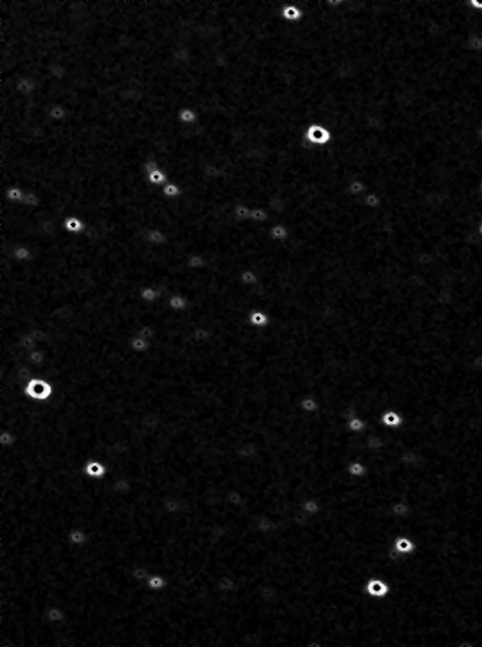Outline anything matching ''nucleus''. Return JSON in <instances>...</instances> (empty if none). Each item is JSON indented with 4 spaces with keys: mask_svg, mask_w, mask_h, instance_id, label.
I'll use <instances>...</instances> for the list:
<instances>
[{
    "mask_svg": "<svg viewBox=\"0 0 482 647\" xmlns=\"http://www.w3.org/2000/svg\"><path fill=\"white\" fill-rule=\"evenodd\" d=\"M302 137L312 147H328L332 142V131L321 122H311Z\"/></svg>",
    "mask_w": 482,
    "mask_h": 647,
    "instance_id": "f257e3e1",
    "label": "nucleus"
},
{
    "mask_svg": "<svg viewBox=\"0 0 482 647\" xmlns=\"http://www.w3.org/2000/svg\"><path fill=\"white\" fill-rule=\"evenodd\" d=\"M281 18L285 22L297 23L304 19V10L301 9V6H298L295 0H288L281 9Z\"/></svg>",
    "mask_w": 482,
    "mask_h": 647,
    "instance_id": "f03ea898",
    "label": "nucleus"
},
{
    "mask_svg": "<svg viewBox=\"0 0 482 647\" xmlns=\"http://www.w3.org/2000/svg\"><path fill=\"white\" fill-rule=\"evenodd\" d=\"M13 87H15V91L23 97H32L33 94L38 92V82L35 78L28 77V75L18 78L15 81Z\"/></svg>",
    "mask_w": 482,
    "mask_h": 647,
    "instance_id": "7ed1b4c3",
    "label": "nucleus"
},
{
    "mask_svg": "<svg viewBox=\"0 0 482 647\" xmlns=\"http://www.w3.org/2000/svg\"><path fill=\"white\" fill-rule=\"evenodd\" d=\"M62 228L65 232H68L71 235H82L87 230V223L85 220H82L75 214L66 216L63 222H62Z\"/></svg>",
    "mask_w": 482,
    "mask_h": 647,
    "instance_id": "20e7f679",
    "label": "nucleus"
},
{
    "mask_svg": "<svg viewBox=\"0 0 482 647\" xmlns=\"http://www.w3.org/2000/svg\"><path fill=\"white\" fill-rule=\"evenodd\" d=\"M144 239L147 240L150 245H153V246H164L169 242V238H167L166 232H163L159 228H151V229L147 230L146 235H144Z\"/></svg>",
    "mask_w": 482,
    "mask_h": 647,
    "instance_id": "39448f33",
    "label": "nucleus"
},
{
    "mask_svg": "<svg viewBox=\"0 0 482 647\" xmlns=\"http://www.w3.org/2000/svg\"><path fill=\"white\" fill-rule=\"evenodd\" d=\"M2 255H10L12 258L18 262H29L32 259V250L29 246L26 245H18L15 248H12L10 252H0Z\"/></svg>",
    "mask_w": 482,
    "mask_h": 647,
    "instance_id": "423d86ee",
    "label": "nucleus"
},
{
    "mask_svg": "<svg viewBox=\"0 0 482 647\" xmlns=\"http://www.w3.org/2000/svg\"><path fill=\"white\" fill-rule=\"evenodd\" d=\"M177 120L183 125L190 127V125H194L199 121V114L196 112V110H193L191 107H184V108H180L179 112H177Z\"/></svg>",
    "mask_w": 482,
    "mask_h": 647,
    "instance_id": "0eeeda50",
    "label": "nucleus"
},
{
    "mask_svg": "<svg viewBox=\"0 0 482 647\" xmlns=\"http://www.w3.org/2000/svg\"><path fill=\"white\" fill-rule=\"evenodd\" d=\"M25 190L19 187V186H12V187H8V189H5L2 191V197L5 200H8L10 203H16V204H20L22 201H23V197H25Z\"/></svg>",
    "mask_w": 482,
    "mask_h": 647,
    "instance_id": "6e6552de",
    "label": "nucleus"
},
{
    "mask_svg": "<svg viewBox=\"0 0 482 647\" xmlns=\"http://www.w3.org/2000/svg\"><path fill=\"white\" fill-rule=\"evenodd\" d=\"M46 115H48L49 120L55 121V122H62V121L66 120V117H68V110L62 104H53V105H50L49 108L46 110Z\"/></svg>",
    "mask_w": 482,
    "mask_h": 647,
    "instance_id": "1a4fd4ad",
    "label": "nucleus"
},
{
    "mask_svg": "<svg viewBox=\"0 0 482 647\" xmlns=\"http://www.w3.org/2000/svg\"><path fill=\"white\" fill-rule=\"evenodd\" d=\"M167 307L174 312H183L189 307V301L181 294H173L170 298L167 299Z\"/></svg>",
    "mask_w": 482,
    "mask_h": 647,
    "instance_id": "9d476101",
    "label": "nucleus"
},
{
    "mask_svg": "<svg viewBox=\"0 0 482 647\" xmlns=\"http://www.w3.org/2000/svg\"><path fill=\"white\" fill-rule=\"evenodd\" d=\"M269 238L273 242H285L290 238V230L284 223H275L269 228Z\"/></svg>",
    "mask_w": 482,
    "mask_h": 647,
    "instance_id": "9b49d317",
    "label": "nucleus"
},
{
    "mask_svg": "<svg viewBox=\"0 0 482 647\" xmlns=\"http://www.w3.org/2000/svg\"><path fill=\"white\" fill-rule=\"evenodd\" d=\"M139 297L141 301L149 302V304H154L161 299V291L156 286H143L139 292Z\"/></svg>",
    "mask_w": 482,
    "mask_h": 647,
    "instance_id": "f8f14e48",
    "label": "nucleus"
},
{
    "mask_svg": "<svg viewBox=\"0 0 482 647\" xmlns=\"http://www.w3.org/2000/svg\"><path fill=\"white\" fill-rule=\"evenodd\" d=\"M147 180H149V183H150L151 186H154V187H163L164 184H167L170 181L169 180V174L163 169L154 170V171L149 173L147 174Z\"/></svg>",
    "mask_w": 482,
    "mask_h": 647,
    "instance_id": "ddd939ff",
    "label": "nucleus"
},
{
    "mask_svg": "<svg viewBox=\"0 0 482 647\" xmlns=\"http://www.w3.org/2000/svg\"><path fill=\"white\" fill-rule=\"evenodd\" d=\"M206 265H208V260H206V258L201 253H191L184 260V266L187 269H193V270L204 269Z\"/></svg>",
    "mask_w": 482,
    "mask_h": 647,
    "instance_id": "4468645a",
    "label": "nucleus"
},
{
    "mask_svg": "<svg viewBox=\"0 0 482 647\" xmlns=\"http://www.w3.org/2000/svg\"><path fill=\"white\" fill-rule=\"evenodd\" d=\"M239 280H241V283L243 286H255V285H258L259 283V275L253 270V269H243L241 272V275H239Z\"/></svg>",
    "mask_w": 482,
    "mask_h": 647,
    "instance_id": "2eb2a0df",
    "label": "nucleus"
},
{
    "mask_svg": "<svg viewBox=\"0 0 482 647\" xmlns=\"http://www.w3.org/2000/svg\"><path fill=\"white\" fill-rule=\"evenodd\" d=\"M161 194L167 199H179L183 194V190L176 181H169L161 187Z\"/></svg>",
    "mask_w": 482,
    "mask_h": 647,
    "instance_id": "dca6fc26",
    "label": "nucleus"
},
{
    "mask_svg": "<svg viewBox=\"0 0 482 647\" xmlns=\"http://www.w3.org/2000/svg\"><path fill=\"white\" fill-rule=\"evenodd\" d=\"M251 211L252 207L248 204H243V203L236 204L233 209V218L239 222H248V220H251Z\"/></svg>",
    "mask_w": 482,
    "mask_h": 647,
    "instance_id": "f3484780",
    "label": "nucleus"
},
{
    "mask_svg": "<svg viewBox=\"0 0 482 647\" xmlns=\"http://www.w3.org/2000/svg\"><path fill=\"white\" fill-rule=\"evenodd\" d=\"M366 187H367V184L363 180H352L349 183V186H347V193L352 197H359L363 191L366 190Z\"/></svg>",
    "mask_w": 482,
    "mask_h": 647,
    "instance_id": "a211bd4d",
    "label": "nucleus"
},
{
    "mask_svg": "<svg viewBox=\"0 0 482 647\" xmlns=\"http://www.w3.org/2000/svg\"><path fill=\"white\" fill-rule=\"evenodd\" d=\"M20 204L25 206V207H28V209H36L40 204L39 196L36 193H33V191H26L25 197H23V201Z\"/></svg>",
    "mask_w": 482,
    "mask_h": 647,
    "instance_id": "6ab92c4d",
    "label": "nucleus"
},
{
    "mask_svg": "<svg viewBox=\"0 0 482 647\" xmlns=\"http://www.w3.org/2000/svg\"><path fill=\"white\" fill-rule=\"evenodd\" d=\"M251 220L255 223H266L269 222V213L262 207H252Z\"/></svg>",
    "mask_w": 482,
    "mask_h": 647,
    "instance_id": "aec40b11",
    "label": "nucleus"
},
{
    "mask_svg": "<svg viewBox=\"0 0 482 647\" xmlns=\"http://www.w3.org/2000/svg\"><path fill=\"white\" fill-rule=\"evenodd\" d=\"M363 204L367 206V207H370V209H374V207H377L380 204V197L377 194H367L364 197V200H363Z\"/></svg>",
    "mask_w": 482,
    "mask_h": 647,
    "instance_id": "412c9836",
    "label": "nucleus"
},
{
    "mask_svg": "<svg viewBox=\"0 0 482 647\" xmlns=\"http://www.w3.org/2000/svg\"><path fill=\"white\" fill-rule=\"evenodd\" d=\"M159 169H161V167L157 160H149V161L144 164V167H143V170H144V173H146V174H149V173H151V171H154V170H159Z\"/></svg>",
    "mask_w": 482,
    "mask_h": 647,
    "instance_id": "4be33fe9",
    "label": "nucleus"
},
{
    "mask_svg": "<svg viewBox=\"0 0 482 647\" xmlns=\"http://www.w3.org/2000/svg\"><path fill=\"white\" fill-rule=\"evenodd\" d=\"M468 3H469L471 9L478 12V13H482V0H468Z\"/></svg>",
    "mask_w": 482,
    "mask_h": 647,
    "instance_id": "5701e85b",
    "label": "nucleus"
},
{
    "mask_svg": "<svg viewBox=\"0 0 482 647\" xmlns=\"http://www.w3.org/2000/svg\"><path fill=\"white\" fill-rule=\"evenodd\" d=\"M475 135H476V138L479 139V141H482V124L478 127V128H476V131H475Z\"/></svg>",
    "mask_w": 482,
    "mask_h": 647,
    "instance_id": "b1692460",
    "label": "nucleus"
},
{
    "mask_svg": "<svg viewBox=\"0 0 482 647\" xmlns=\"http://www.w3.org/2000/svg\"><path fill=\"white\" fill-rule=\"evenodd\" d=\"M479 193L482 194V181H481V184H479Z\"/></svg>",
    "mask_w": 482,
    "mask_h": 647,
    "instance_id": "393cba45",
    "label": "nucleus"
},
{
    "mask_svg": "<svg viewBox=\"0 0 482 647\" xmlns=\"http://www.w3.org/2000/svg\"><path fill=\"white\" fill-rule=\"evenodd\" d=\"M479 233L482 235V223H481V226H479Z\"/></svg>",
    "mask_w": 482,
    "mask_h": 647,
    "instance_id": "a878e982",
    "label": "nucleus"
}]
</instances>
